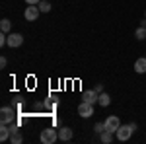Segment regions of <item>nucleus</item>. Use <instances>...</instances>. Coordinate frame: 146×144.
Here are the masks:
<instances>
[{
	"mask_svg": "<svg viewBox=\"0 0 146 144\" xmlns=\"http://www.w3.org/2000/svg\"><path fill=\"white\" fill-rule=\"evenodd\" d=\"M135 131H136V123L121 125V127H119V131L115 133V136H117V140H119V142H127V140H131V136H133Z\"/></svg>",
	"mask_w": 146,
	"mask_h": 144,
	"instance_id": "nucleus-1",
	"label": "nucleus"
},
{
	"mask_svg": "<svg viewBox=\"0 0 146 144\" xmlns=\"http://www.w3.org/2000/svg\"><path fill=\"white\" fill-rule=\"evenodd\" d=\"M58 140V131H55L53 127H47L41 131V142L43 144H55Z\"/></svg>",
	"mask_w": 146,
	"mask_h": 144,
	"instance_id": "nucleus-2",
	"label": "nucleus"
},
{
	"mask_svg": "<svg viewBox=\"0 0 146 144\" xmlns=\"http://www.w3.org/2000/svg\"><path fill=\"white\" fill-rule=\"evenodd\" d=\"M39 14H41L39 6H37V4H31V6H27V8H25V12H23V18H25L27 22H35V20L39 18Z\"/></svg>",
	"mask_w": 146,
	"mask_h": 144,
	"instance_id": "nucleus-3",
	"label": "nucleus"
},
{
	"mask_svg": "<svg viewBox=\"0 0 146 144\" xmlns=\"http://www.w3.org/2000/svg\"><path fill=\"white\" fill-rule=\"evenodd\" d=\"M119 127H121V121H119L117 115H111V117L105 119V131H109V133H117Z\"/></svg>",
	"mask_w": 146,
	"mask_h": 144,
	"instance_id": "nucleus-4",
	"label": "nucleus"
},
{
	"mask_svg": "<svg viewBox=\"0 0 146 144\" xmlns=\"http://www.w3.org/2000/svg\"><path fill=\"white\" fill-rule=\"evenodd\" d=\"M78 115L80 117H84V119H88L94 115V103H88V101H82L78 105Z\"/></svg>",
	"mask_w": 146,
	"mask_h": 144,
	"instance_id": "nucleus-5",
	"label": "nucleus"
},
{
	"mask_svg": "<svg viewBox=\"0 0 146 144\" xmlns=\"http://www.w3.org/2000/svg\"><path fill=\"white\" fill-rule=\"evenodd\" d=\"M23 45V35L22 33H8V47L18 49Z\"/></svg>",
	"mask_w": 146,
	"mask_h": 144,
	"instance_id": "nucleus-6",
	"label": "nucleus"
},
{
	"mask_svg": "<svg viewBox=\"0 0 146 144\" xmlns=\"http://www.w3.org/2000/svg\"><path fill=\"white\" fill-rule=\"evenodd\" d=\"M12 121H14V109H12V107H2V109H0V123L10 125Z\"/></svg>",
	"mask_w": 146,
	"mask_h": 144,
	"instance_id": "nucleus-7",
	"label": "nucleus"
},
{
	"mask_svg": "<svg viewBox=\"0 0 146 144\" xmlns=\"http://www.w3.org/2000/svg\"><path fill=\"white\" fill-rule=\"evenodd\" d=\"M98 100H100V94L96 92V90H86L84 94H82V101H88V103H98Z\"/></svg>",
	"mask_w": 146,
	"mask_h": 144,
	"instance_id": "nucleus-8",
	"label": "nucleus"
},
{
	"mask_svg": "<svg viewBox=\"0 0 146 144\" xmlns=\"http://www.w3.org/2000/svg\"><path fill=\"white\" fill-rule=\"evenodd\" d=\"M72 136H74V131L72 129H68V127H60L58 129V140L68 142V140H72Z\"/></svg>",
	"mask_w": 146,
	"mask_h": 144,
	"instance_id": "nucleus-9",
	"label": "nucleus"
},
{
	"mask_svg": "<svg viewBox=\"0 0 146 144\" xmlns=\"http://www.w3.org/2000/svg\"><path fill=\"white\" fill-rule=\"evenodd\" d=\"M10 142H12V144H22V142H23V136H22V133L18 131V125H12Z\"/></svg>",
	"mask_w": 146,
	"mask_h": 144,
	"instance_id": "nucleus-10",
	"label": "nucleus"
},
{
	"mask_svg": "<svg viewBox=\"0 0 146 144\" xmlns=\"http://www.w3.org/2000/svg\"><path fill=\"white\" fill-rule=\"evenodd\" d=\"M10 134H12V125L8 127L6 123H2V125H0V140H2V142L10 140Z\"/></svg>",
	"mask_w": 146,
	"mask_h": 144,
	"instance_id": "nucleus-11",
	"label": "nucleus"
},
{
	"mask_svg": "<svg viewBox=\"0 0 146 144\" xmlns=\"http://www.w3.org/2000/svg\"><path fill=\"white\" fill-rule=\"evenodd\" d=\"M135 72L136 74H144L146 72V55L135 60Z\"/></svg>",
	"mask_w": 146,
	"mask_h": 144,
	"instance_id": "nucleus-12",
	"label": "nucleus"
},
{
	"mask_svg": "<svg viewBox=\"0 0 146 144\" xmlns=\"http://www.w3.org/2000/svg\"><path fill=\"white\" fill-rule=\"evenodd\" d=\"M0 31H2V33H12V22L8 18H4V20L0 22Z\"/></svg>",
	"mask_w": 146,
	"mask_h": 144,
	"instance_id": "nucleus-13",
	"label": "nucleus"
},
{
	"mask_svg": "<svg viewBox=\"0 0 146 144\" xmlns=\"http://www.w3.org/2000/svg\"><path fill=\"white\" fill-rule=\"evenodd\" d=\"M98 103H100L101 107H107V105L111 103V98H109V94L101 92V94H100V100H98Z\"/></svg>",
	"mask_w": 146,
	"mask_h": 144,
	"instance_id": "nucleus-14",
	"label": "nucleus"
},
{
	"mask_svg": "<svg viewBox=\"0 0 146 144\" xmlns=\"http://www.w3.org/2000/svg\"><path fill=\"white\" fill-rule=\"evenodd\" d=\"M113 138H115V133H109V131H103L101 133V142L103 144H111Z\"/></svg>",
	"mask_w": 146,
	"mask_h": 144,
	"instance_id": "nucleus-15",
	"label": "nucleus"
},
{
	"mask_svg": "<svg viewBox=\"0 0 146 144\" xmlns=\"http://www.w3.org/2000/svg\"><path fill=\"white\" fill-rule=\"evenodd\" d=\"M135 37H136V41H144V39H146V27L138 25L136 31H135Z\"/></svg>",
	"mask_w": 146,
	"mask_h": 144,
	"instance_id": "nucleus-16",
	"label": "nucleus"
},
{
	"mask_svg": "<svg viewBox=\"0 0 146 144\" xmlns=\"http://www.w3.org/2000/svg\"><path fill=\"white\" fill-rule=\"evenodd\" d=\"M37 6H39V10L43 12V14H47V12H51V2H47V0H41V2H39Z\"/></svg>",
	"mask_w": 146,
	"mask_h": 144,
	"instance_id": "nucleus-17",
	"label": "nucleus"
},
{
	"mask_svg": "<svg viewBox=\"0 0 146 144\" xmlns=\"http://www.w3.org/2000/svg\"><path fill=\"white\" fill-rule=\"evenodd\" d=\"M94 129H96V133H103V131H105V123H96V127H94Z\"/></svg>",
	"mask_w": 146,
	"mask_h": 144,
	"instance_id": "nucleus-18",
	"label": "nucleus"
},
{
	"mask_svg": "<svg viewBox=\"0 0 146 144\" xmlns=\"http://www.w3.org/2000/svg\"><path fill=\"white\" fill-rule=\"evenodd\" d=\"M6 64H8V60H6V56H2V58H0V68H6Z\"/></svg>",
	"mask_w": 146,
	"mask_h": 144,
	"instance_id": "nucleus-19",
	"label": "nucleus"
},
{
	"mask_svg": "<svg viewBox=\"0 0 146 144\" xmlns=\"http://www.w3.org/2000/svg\"><path fill=\"white\" fill-rule=\"evenodd\" d=\"M39 2H41V0H25L27 6H31V4H39Z\"/></svg>",
	"mask_w": 146,
	"mask_h": 144,
	"instance_id": "nucleus-20",
	"label": "nucleus"
},
{
	"mask_svg": "<svg viewBox=\"0 0 146 144\" xmlns=\"http://www.w3.org/2000/svg\"><path fill=\"white\" fill-rule=\"evenodd\" d=\"M94 90H96L98 94H101V92H103V86H101V84H98V86H96V88H94Z\"/></svg>",
	"mask_w": 146,
	"mask_h": 144,
	"instance_id": "nucleus-21",
	"label": "nucleus"
},
{
	"mask_svg": "<svg viewBox=\"0 0 146 144\" xmlns=\"http://www.w3.org/2000/svg\"><path fill=\"white\" fill-rule=\"evenodd\" d=\"M140 25H142V27H146V18L142 20V22H140Z\"/></svg>",
	"mask_w": 146,
	"mask_h": 144,
	"instance_id": "nucleus-22",
	"label": "nucleus"
},
{
	"mask_svg": "<svg viewBox=\"0 0 146 144\" xmlns=\"http://www.w3.org/2000/svg\"><path fill=\"white\" fill-rule=\"evenodd\" d=\"M144 18H146V12H144Z\"/></svg>",
	"mask_w": 146,
	"mask_h": 144,
	"instance_id": "nucleus-23",
	"label": "nucleus"
}]
</instances>
